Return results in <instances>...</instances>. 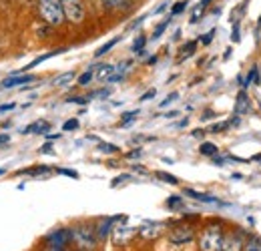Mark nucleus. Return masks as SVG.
I'll list each match as a JSON object with an SVG mask.
<instances>
[{
    "instance_id": "nucleus-22",
    "label": "nucleus",
    "mask_w": 261,
    "mask_h": 251,
    "mask_svg": "<svg viewBox=\"0 0 261 251\" xmlns=\"http://www.w3.org/2000/svg\"><path fill=\"white\" fill-rule=\"evenodd\" d=\"M93 79H95V66H91L89 70H85V72L79 77V85H81V87H87V85H91Z\"/></svg>"
},
{
    "instance_id": "nucleus-6",
    "label": "nucleus",
    "mask_w": 261,
    "mask_h": 251,
    "mask_svg": "<svg viewBox=\"0 0 261 251\" xmlns=\"http://www.w3.org/2000/svg\"><path fill=\"white\" fill-rule=\"evenodd\" d=\"M46 243L50 245V249H61L65 251V247L70 243V229L61 227L57 231H53L48 237H46Z\"/></svg>"
},
{
    "instance_id": "nucleus-17",
    "label": "nucleus",
    "mask_w": 261,
    "mask_h": 251,
    "mask_svg": "<svg viewBox=\"0 0 261 251\" xmlns=\"http://www.w3.org/2000/svg\"><path fill=\"white\" fill-rule=\"evenodd\" d=\"M165 205H167L169 211H183V209H185L183 197H179V195H171V197L165 201Z\"/></svg>"
},
{
    "instance_id": "nucleus-33",
    "label": "nucleus",
    "mask_w": 261,
    "mask_h": 251,
    "mask_svg": "<svg viewBox=\"0 0 261 251\" xmlns=\"http://www.w3.org/2000/svg\"><path fill=\"white\" fill-rule=\"evenodd\" d=\"M57 173L66 175V177H70V179H79V173H76V171H72V169H65V167H61V169H57Z\"/></svg>"
},
{
    "instance_id": "nucleus-39",
    "label": "nucleus",
    "mask_w": 261,
    "mask_h": 251,
    "mask_svg": "<svg viewBox=\"0 0 261 251\" xmlns=\"http://www.w3.org/2000/svg\"><path fill=\"white\" fill-rule=\"evenodd\" d=\"M145 18H147V14H143V16H139L137 20H133V22H130L129 27H127V31H133V29H137L139 24H143V22H145Z\"/></svg>"
},
{
    "instance_id": "nucleus-37",
    "label": "nucleus",
    "mask_w": 261,
    "mask_h": 251,
    "mask_svg": "<svg viewBox=\"0 0 261 251\" xmlns=\"http://www.w3.org/2000/svg\"><path fill=\"white\" fill-rule=\"evenodd\" d=\"M177 98H179V94L171 93L169 96H167V98H165V101H161V105H159V107H161V109H165V107H169V105H171L173 101H177Z\"/></svg>"
},
{
    "instance_id": "nucleus-13",
    "label": "nucleus",
    "mask_w": 261,
    "mask_h": 251,
    "mask_svg": "<svg viewBox=\"0 0 261 251\" xmlns=\"http://www.w3.org/2000/svg\"><path fill=\"white\" fill-rule=\"evenodd\" d=\"M249 96L245 91H241V93L237 94V101H235V115L237 117H241V115H247L249 113Z\"/></svg>"
},
{
    "instance_id": "nucleus-51",
    "label": "nucleus",
    "mask_w": 261,
    "mask_h": 251,
    "mask_svg": "<svg viewBox=\"0 0 261 251\" xmlns=\"http://www.w3.org/2000/svg\"><path fill=\"white\" fill-rule=\"evenodd\" d=\"M251 161H257V163H261V153H257V155H253V157H251Z\"/></svg>"
},
{
    "instance_id": "nucleus-46",
    "label": "nucleus",
    "mask_w": 261,
    "mask_h": 251,
    "mask_svg": "<svg viewBox=\"0 0 261 251\" xmlns=\"http://www.w3.org/2000/svg\"><path fill=\"white\" fill-rule=\"evenodd\" d=\"M167 4H169V2H163L161 6H157V10H155V14H161V12H163L165 8H167Z\"/></svg>"
},
{
    "instance_id": "nucleus-34",
    "label": "nucleus",
    "mask_w": 261,
    "mask_h": 251,
    "mask_svg": "<svg viewBox=\"0 0 261 251\" xmlns=\"http://www.w3.org/2000/svg\"><path fill=\"white\" fill-rule=\"evenodd\" d=\"M27 173H31V175H44V173H50V167H34V169H29Z\"/></svg>"
},
{
    "instance_id": "nucleus-3",
    "label": "nucleus",
    "mask_w": 261,
    "mask_h": 251,
    "mask_svg": "<svg viewBox=\"0 0 261 251\" xmlns=\"http://www.w3.org/2000/svg\"><path fill=\"white\" fill-rule=\"evenodd\" d=\"M223 241V229L219 225L207 227L199 237V249L201 251H219V245Z\"/></svg>"
},
{
    "instance_id": "nucleus-12",
    "label": "nucleus",
    "mask_w": 261,
    "mask_h": 251,
    "mask_svg": "<svg viewBox=\"0 0 261 251\" xmlns=\"http://www.w3.org/2000/svg\"><path fill=\"white\" fill-rule=\"evenodd\" d=\"M115 64H98L95 68V81L98 83H109V79L115 74Z\"/></svg>"
},
{
    "instance_id": "nucleus-11",
    "label": "nucleus",
    "mask_w": 261,
    "mask_h": 251,
    "mask_svg": "<svg viewBox=\"0 0 261 251\" xmlns=\"http://www.w3.org/2000/svg\"><path fill=\"white\" fill-rule=\"evenodd\" d=\"M33 81H34L33 74L20 72V74H16V77L6 79V81L2 83V87H4V89H12V87H22V85H29V83H33Z\"/></svg>"
},
{
    "instance_id": "nucleus-38",
    "label": "nucleus",
    "mask_w": 261,
    "mask_h": 251,
    "mask_svg": "<svg viewBox=\"0 0 261 251\" xmlns=\"http://www.w3.org/2000/svg\"><path fill=\"white\" fill-rule=\"evenodd\" d=\"M127 179H130V175H129V173H123V175H119V177H117V179L111 183V187H119V185H121L123 181H127Z\"/></svg>"
},
{
    "instance_id": "nucleus-2",
    "label": "nucleus",
    "mask_w": 261,
    "mask_h": 251,
    "mask_svg": "<svg viewBox=\"0 0 261 251\" xmlns=\"http://www.w3.org/2000/svg\"><path fill=\"white\" fill-rule=\"evenodd\" d=\"M38 14L50 27H61L66 20L61 0H38Z\"/></svg>"
},
{
    "instance_id": "nucleus-27",
    "label": "nucleus",
    "mask_w": 261,
    "mask_h": 251,
    "mask_svg": "<svg viewBox=\"0 0 261 251\" xmlns=\"http://www.w3.org/2000/svg\"><path fill=\"white\" fill-rule=\"evenodd\" d=\"M243 251H261V239H257V237H251V239L245 243Z\"/></svg>"
},
{
    "instance_id": "nucleus-31",
    "label": "nucleus",
    "mask_w": 261,
    "mask_h": 251,
    "mask_svg": "<svg viewBox=\"0 0 261 251\" xmlns=\"http://www.w3.org/2000/svg\"><path fill=\"white\" fill-rule=\"evenodd\" d=\"M229 129V121H223V123H215V125L209 127V131L211 133H223V131H227Z\"/></svg>"
},
{
    "instance_id": "nucleus-18",
    "label": "nucleus",
    "mask_w": 261,
    "mask_h": 251,
    "mask_svg": "<svg viewBox=\"0 0 261 251\" xmlns=\"http://www.w3.org/2000/svg\"><path fill=\"white\" fill-rule=\"evenodd\" d=\"M107 8H113V10H129L130 2L129 0H100Z\"/></svg>"
},
{
    "instance_id": "nucleus-24",
    "label": "nucleus",
    "mask_w": 261,
    "mask_h": 251,
    "mask_svg": "<svg viewBox=\"0 0 261 251\" xmlns=\"http://www.w3.org/2000/svg\"><path fill=\"white\" fill-rule=\"evenodd\" d=\"M157 177L165 181V183H169V185H179V179L175 177V175H171V173H165V171H157Z\"/></svg>"
},
{
    "instance_id": "nucleus-10",
    "label": "nucleus",
    "mask_w": 261,
    "mask_h": 251,
    "mask_svg": "<svg viewBox=\"0 0 261 251\" xmlns=\"http://www.w3.org/2000/svg\"><path fill=\"white\" fill-rule=\"evenodd\" d=\"M183 193H185L187 197L195 199V201H201V203H213V205H227V203H223L221 199H217V197H213V195H207V193H199V191H195V189H183Z\"/></svg>"
},
{
    "instance_id": "nucleus-14",
    "label": "nucleus",
    "mask_w": 261,
    "mask_h": 251,
    "mask_svg": "<svg viewBox=\"0 0 261 251\" xmlns=\"http://www.w3.org/2000/svg\"><path fill=\"white\" fill-rule=\"evenodd\" d=\"M209 4H211V0H201L199 4H195V6H193L191 18H189V22H191V24H197V22L203 18V12L207 10V6H209Z\"/></svg>"
},
{
    "instance_id": "nucleus-29",
    "label": "nucleus",
    "mask_w": 261,
    "mask_h": 251,
    "mask_svg": "<svg viewBox=\"0 0 261 251\" xmlns=\"http://www.w3.org/2000/svg\"><path fill=\"white\" fill-rule=\"evenodd\" d=\"M98 151L100 153H119V147L117 145H111V143H100L98 145Z\"/></svg>"
},
{
    "instance_id": "nucleus-8",
    "label": "nucleus",
    "mask_w": 261,
    "mask_h": 251,
    "mask_svg": "<svg viewBox=\"0 0 261 251\" xmlns=\"http://www.w3.org/2000/svg\"><path fill=\"white\" fill-rule=\"evenodd\" d=\"M165 229H167V225L161 223V221H145L137 231H139V235L143 237V239H157L161 233H163Z\"/></svg>"
},
{
    "instance_id": "nucleus-53",
    "label": "nucleus",
    "mask_w": 261,
    "mask_h": 251,
    "mask_svg": "<svg viewBox=\"0 0 261 251\" xmlns=\"http://www.w3.org/2000/svg\"><path fill=\"white\" fill-rule=\"evenodd\" d=\"M2 173H4V169H0V175H2Z\"/></svg>"
},
{
    "instance_id": "nucleus-48",
    "label": "nucleus",
    "mask_w": 261,
    "mask_h": 251,
    "mask_svg": "<svg viewBox=\"0 0 261 251\" xmlns=\"http://www.w3.org/2000/svg\"><path fill=\"white\" fill-rule=\"evenodd\" d=\"M203 135H205V131H193V137H195V139H201Z\"/></svg>"
},
{
    "instance_id": "nucleus-44",
    "label": "nucleus",
    "mask_w": 261,
    "mask_h": 251,
    "mask_svg": "<svg viewBox=\"0 0 261 251\" xmlns=\"http://www.w3.org/2000/svg\"><path fill=\"white\" fill-rule=\"evenodd\" d=\"M213 117H215V113H213V111H207V113H205L201 119H203V121H207V119H213Z\"/></svg>"
},
{
    "instance_id": "nucleus-40",
    "label": "nucleus",
    "mask_w": 261,
    "mask_h": 251,
    "mask_svg": "<svg viewBox=\"0 0 261 251\" xmlns=\"http://www.w3.org/2000/svg\"><path fill=\"white\" fill-rule=\"evenodd\" d=\"M155 94H157V91H155V89H149L147 93H145L143 96H141V103H145V101H151V98H153Z\"/></svg>"
},
{
    "instance_id": "nucleus-28",
    "label": "nucleus",
    "mask_w": 261,
    "mask_h": 251,
    "mask_svg": "<svg viewBox=\"0 0 261 251\" xmlns=\"http://www.w3.org/2000/svg\"><path fill=\"white\" fill-rule=\"evenodd\" d=\"M137 117H139V111H129V113H125V115L121 117V127L130 125V123H133Z\"/></svg>"
},
{
    "instance_id": "nucleus-21",
    "label": "nucleus",
    "mask_w": 261,
    "mask_h": 251,
    "mask_svg": "<svg viewBox=\"0 0 261 251\" xmlns=\"http://www.w3.org/2000/svg\"><path fill=\"white\" fill-rule=\"evenodd\" d=\"M145 44H147V36H145V34H139V36L135 38V42H133V53L143 55V53H145Z\"/></svg>"
},
{
    "instance_id": "nucleus-26",
    "label": "nucleus",
    "mask_w": 261,
    "mask_h": 251,
    "mask_svg": "<svg viewBox=\"0 0 261 251\" xmlns=\"http://www.w3.org/2000/svg\"><path fill=\"white\" fill-rule=\"evenodd\" d=\"M72 79H74V72H72V70H68V72L61 74V77L55 81V85H57V87H66V85H68Z\"/></svg>"
},
{
    "instance_id": "nucleus-1",
    "label": "nucleus",
    "mask_w": 261,
    "mask_h": 251,
    "mask_svg": "<svg viewBox=\"0 0 261 251\" xmlns=\"http://www.w3.org/2000/svg\"><path fill=\"white\" fill-rule=\"evenodd\" d=\"M70 241L81 251H95L97 249V233L89 225H74L70 229Z\"/></svg>"
},
{
    "instance_id": "nucleus-7",
    "label": "nucleus",
    "mask_w": 261,
    "mask_h": 251,
    "mask_svg": "<svg viewBox=\"0 0 261 251\" xmlns=\"http://www.w3.org/2000/svg\"><path fill=\"white\" fill-rule=\"evenodd\" d=\"M193 237H195L193 229H191V227H185V225H179V227H175V229L169 233V241H171L173 245H187V243L193 241Z\"/></svg>"
},
{
    "instance_id": "nucleus-30",
    "label": "nucleus",
    "mask_w": 261,
    "mask_h": 251,
    "mask_svg": "<svg viewBox=\"0 0 261 251\" xmlns=\"http://www.w3.org/2000/svg\"><path fill=\"white\" fill-rule=\"evenodd\" d=\"M76 129H79V119H68V121H65V125H63V131H66V133L76 131Z\"/></svg>"
},
{
    "instance_id": "nucleus-9",
    "label": "nucleus",
    "mask_w": 261,
    "mask_h": 251,
    "mask_svg": "<svg viewBox=\"0 0 261 251\" xmlns=\"http://www.w3.org/2000/svg\"><path fill=\"white\" fill-rule=\"evenodd\" d=\"M241 247H243V233L241 231H233V233L223 235L219 251H241Z\"/></svg>"
},
{
    "instance_id": "nucleus-25",
    "label": "nucleus",
    "mask_w": 261,
    "mask_h": 251,
    "mask_svg": "<svg viewBox=\"0 0 261 251\" xmlns=\"http://www.w3.org/2000/svg\"><path fill=\"white\" fill-rule=\"evenodd\" d=\"M171 18H173V16H167L163 22H159V24H157V29H155V32H153V38H161V36H163V32L167 31V27H169Z\"/></svg>"
},
{
    "instance_id": "nucleus-45",
    "label": "nucleus",
    "mask_w": 261,
    "mask_h": 251,
    "mask_svg": "<svg viewBox=\"0 0 261 251\" xmlns=\"http://www.w3.org/2000/svg\"><path fill=\"white\" fill-rule=\"evenodd\" d=\"M177 115H179V111H169V113H165L167 119H173V117H177Z\"/></svg>"
},
{
    "instance_id": "nucleus-32",
    "label": "nucleus",
    "mask_w": 261,
    "mask_h": 251,
    "mask_svg": "<svg viewBox=\"0 0 261 251\" xmlns=\"http://www.w3.org/2000/svg\"><path fill=\"white\" fill-rule=\"evenodd\" d=\"M231 40H233V42H239V40H241V27H239V22H235V24H233Z\"/></svg>"
},
{
    "instance_id": "nucleus-42",
    "label": "nucleus",
    "mask_w": 261,
    "mask_h": 251,
    "mask_svg": "<svg viewBox=\"0 0 261 251\" xmlns=\"http://www.w3.org/2000/svg\"><path fill=\"white\" fill-rule=\"evenodd\" d=\"M141 155H143V149H135V151L127 153V159H139Z\"/></svg>"
},
{
    "instance_id": "nucleus-50",
    "label": "nucleus",
    "mask_w": 261,
    "mask_h": 251,
    "mask_svg": "<svg viewBox=\"0 0 261 251\" xmlns=\"http://www.w3.org/2000/svg\"><path fill=\"white\" fill-rule=\"evenodd\" d=\"M231 177H233V179H235V181H239V179H243V175H241V173H233V175H231Z\"/></svg>"
},
{
    "instance_id": "nucleus-5",
    "label": "nucleus",
    "mask_w": 261,
    "mask_h": 251,
    "mask_svg": "<svg viewBox=\"0 0 261 251\" xmlns=\"http://www.w3.org/2000/svg\"><path fill=\"white\" fill-rule=\"evenodd\" d=\"M135 233H137V229L130 227L125 219H123V223H119V225H113V229H111V237H113V241H115L117 245H123V243L130 241V237H133Z\"/></svg>"
},
{
    "instance_id": "nucleus-52",
    "label": "nucleus",
    "mask_w": 261,
    "mask_h": 251,
    "mask_svg": "<svg viewBox=\"0 0 261 251\" xmlns=\"http://www.w3.org/2000/svg\"><path fill=\"white\" fill-rule=\"evenodd\" d=\"M155 63H157V57H151V59L147 61V64H155Z\"/></svg>"
},
{
    "instance_id": "nucleus-36",
    "label": "nucleus",
    "mask_w": 261,
    "mask_h": 251,
    "mask_svg": "<svg viewBox=\"0 0 261 251\" xmlns=\"http://www.w3.org/2000/svg\"><path fill=\"white\" fill-rule=\"evenodd\" d=\"M215 29H211V31L207 32V34H203V36H201V42H203V44H205V46H207V44H211V40H213V36H215Z\"/></svg>"
},
{
    "instance_id": "nucleus-43",
    "label": "nucleus",
    "mask_w": 261,
    "mask_h": 251,
    "mask_svg": "<svg viewBox=\"0 0 261 251\" xmlns=\"http://www.w3.org/2000/svg\"><path fill=\"white\" fill-rule=\"evenodd\" d=\"M16 105L14 103H8V105H0V113H6V111H12Z\"/></svg>"
},
{
    "instance_id": "nucleus-19",
    "label": "nucleus",
    "mask_w": 261,
    "mask_h": 251,
    "mask_svg": "<svg viewBox=\"0 0 261 251\" xmlns=\"http://www.w3.org/2000/svg\"><path fill=\"white\" fill-rule=\"evenodd\" d=\"M199 153H201V155H205V157H215V155H217V145H213V143L205 141V143H201V145H199Z\"/></svg>"
},
{
    "instance_id": "nucleus-35",
    "label": "nucleus",
    "mask_w": 261,
    "mask_h": 251,
    "mask_svg": "<svg viewBox=\"0 0 261 251\" xmlns=\"http://www.w3.org/2000/svg\"><path fill=\"white\" fill-rule=\"evenodd\" d=\"M66 103H74V105H87V103H89V96H70V98H66Z\"/></svg>"
},
{
    "instance_id": "nucleus-16",
    "label": "nucleus",
    "mask_w": 261,
    "mask_h": 251,
    "mask_svg": "<svg viewBox=\"0 0 261 251\" xmlns=\"http://www.w3.org/2000/svg\"><path fill=\"white\" fill-rule=\"evenodd\" d=\"M195 48H197V40H189L187 44H183V46H181V53H179V57H177V63L187 61V59L195 53Z\"/></svg>"
},
{
    "instance_id": "nucleus-4",
    "label": "nucleus",
    "mask_w": 261,
    "mask_h": 251,
    "mask_svg": "<svg viewBox=\"0 0 261 251\" xmlns=\"http://www.w3.org/2000/svg\"><path fill=\"white\" fill-rule=\"evenodd\" d=\"M65 18L70 22H83L85 20V4L83 0H61Z\"/></svg>"
},
{
    "instance_id": "nucleus-23",
    "label": "nucleus",
    "mask_w": 261,
    "mask_h": 251,
    "mask_svg": "<svg viewBox=\"0 0 261 251\" xmlns=\"http://www.w3.org/2000/svg\"><path fill=\"white\" fill-rule=\"evenodd\" d=\"M187 6H189L187 0H179V2H175V4L171 6V16H179V14H183Z\"/></svg>"
},
{
    "instance_id": "nucleus-41",
    "label": "nucleus",
    "mask_w": 261,
    "mask_h": 251,
    "mask_svg": "<svg viewBox=\"0 0 261 251\" xmlns=\"http://www.w3.org/2000/svg\"><path fill=\"white\" fill-rule=\"evenodd\" d=\"M40 153H42V155H53V153H55V151H53V145H50V143H44V147L40 149Z\"/></svg>"
},
{
    "instance_id": "nucleus-47",
    "label": "nucleus",
    "mask_w": 261,
    "mask_h": 251,
    "mask_svg": "<svg viewBox=\"0 0 261 251\" xmlns=\"http://www.w3.org/2000/svg\"><path fill=\"white\" fill-rule=\"evenodd\" d=\"M8 141H10V137H8V135H0V147H2L4 143H8Z\"/></svg>"
},
{
    "instance_id": "nucleus-15",
    "label": "nucleus",
    "mask_w": 261,
    "mask_h": 251,
    "mask_svg": "<svg viewBox=\"0 0 261 251\" xmlns=\"http://www.w3.org/2000/svg\"><path fill=\"white\" fill-rule=\"evenodd\" d=\"M50 131V123L48 121H36V123H33V125H29L27 129H22L20 133L22 135H31V133H48Z\"/></svg>"
},
{
    "instance_id": "nucleus-49",
    "label": "nucleus",
    "mask_w": 261,
    "mask_h": 251,
    "mask_svg": "<svg viewBox=\"0 0 261 251\" xmlns=\"http://www.w3.org/2000/svg\"><path fill=\"white\" fill-rule=\"evenodd\" d=\"M135 171H139V173H147V169H145V167H141V165H137V167H135Z\"/></svg>"
},
{
    "instance_id": "nucleus-20",
    "label": "nucleus",
    "mask_w": 261,
    "mask_h": 251,
    "mask_svg": "<svg viewBox=\"0 0 261 251\" xmlns=\"http://www.w3.org/2000/svg\"><path fill=\"white\" fill-rule=\"evenodd\" d=\"M119 40H121V36H115V38H111L109 42H105V44H102V46L98 48L97 53H95V57H97V59H100L102 55H107V53H109V51H111V48H113L115 44H119Z\"/></svg>"
}]
</instances>
